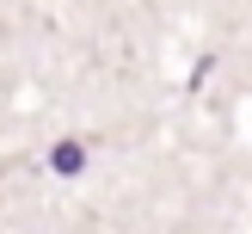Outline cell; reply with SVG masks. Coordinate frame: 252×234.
<instances>
[{
    "instance_id": "6da1fadb",
    "label": "cell",
    "mask_w": 252,
    "mask_h": 234,
    "mask_svg": "<svg viewBox=\"0 0 252 234\" xmlns=\"http://www.w3.org/2000/svg\"><path fill=\"white\" fill-rule=\"evenodd\" d=\"M49 160H56V172H80V167H86V148H80V142H56Z\"/></svg>"
}]
</instances>
